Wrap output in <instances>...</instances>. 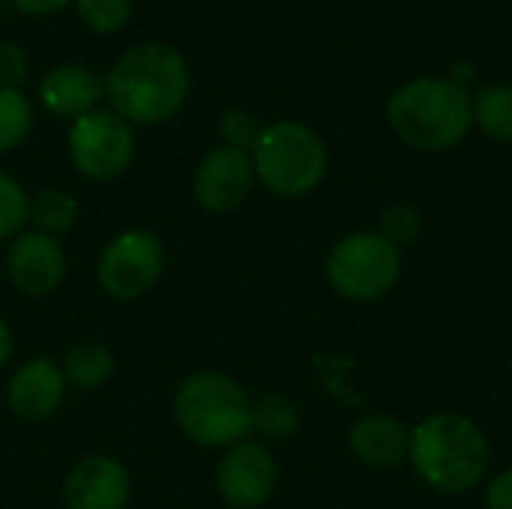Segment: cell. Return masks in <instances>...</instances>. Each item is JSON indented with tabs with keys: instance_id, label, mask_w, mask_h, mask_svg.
I'll use <instances>...</instances> for the list:
<instances>
[{
	"instance_id": "17",
	"label": "cell",
	"mask_w": 512,
	"mask_h": 509,
	"mask_svg": "<svg viewBox=\"0 0 512 509\" xmlns=\"http://www.w3.org/2000/svg\"><path fill=\"white\" fill-rule=\"evenodd\" d=\"M63 381L78 390L102 387L114 375V357L102 345H78L63 357Z\"/></svg>"
},
{
	"instance_id": "26",
	"label": "cell",
	"mask_w": 512,
	"mask_h": 509,
	"mask_svg": "<svg viewBox=\"0 0 512 509\" xmlns=\"http://www.w3.org/2000/svg\"><path fill=\"white\" fill-rule=\"evenodd\" d=\"M486 507L489 509H512V468L498 474L489 489H486Z\"/></svg>"
},
{
	"instance_id": "10",
	"label": "cell",
	"mask_w": 512,
	"mask_h": 509,
	"mask_svg": "<svg viewBox=\"0 0 512 509\" xmlns=\"http://www.w3.org/2000/svg\"><path fill=\"white\" fill-rule=\"evenodd\" d=\"M255 180L252 153L237 147H213L195 171V198L210 213H228L243 204Z\"/></svg>"
},
{
	"instance_id": "8",
	"label": "cell",
	"mask_w": 512,
	"mask_h": 509,
	"mask_svg": "<svg viewBox=\"0 0 512 509\" xmlns=\"http://www.w3.org/2000/svg\"><path fill=\"white\" fill-rule=\"evenodd\" d=\"M165 249L150 231H123L99 258V282L114 300H135L162 276Z\"/></svg>"
},
{
	"instance_id": "13",
	"label": "cell",
	"mask_w": 512,
	"mask_h": 509,
	"mask_svg": "<svg viewBox=\"0 0 512 509\" xmlns=\"http://www.w3.org/2000/svg\"><path fill=\"white\" fill-rule=\"evenodd\" d=\"M63 393H66L63 372L51 360L36 357L12 375L6 399L15 417L36 423V420H48L60 408Z\"/></svg>"
},
{
	"instance_id": "2",
	"label": "cell",
	"mask_w": 512,
	"mask_h": 509,
	"mask_svg": "<svg viewBox=\"0 0 512 509\" xmlns=\"http://www.w3.org/2000/svg\"><path fill=\"white\" fill-rule=\"evenodd\" d=\"M393 132L417 150H450L474 126L471 96L453 78H414L387 99Z\"/></svg>"
},
{
	"instance_id": "11",
	"label": "cell",
	"mask_w": 512,
	"mask_h": 509,
	"mask_svg": "<svg viewBox=\"0 0 512 509\" xmlns=\"http://www.w3.org/2000/svg\"><path fill=\"white\" fill-rule=\"evenodd\" d=\"M6 270L12 285L27 297L51 294L66 276V255L51 234L30 231L18 234L6 255Z\"/></svg>"
},
{
	"instance_id": "9",
	"label": "cell",
	"mask_w": 512,
	"mask_h": 509,
	"mask_svg": "<svg viewBox=\"0 0 512 509\" xmlns=\"http://www.w3.org/2000/svg\"><path fill=\"white\" fill-rule=\"evenodd\" d=\"M216 486L228 507H264L276 489V462L261 444H237L219 462Z\"/></svg>"
},
{
	"instance_id": "19",
	"label": "cell",
	"mask_w": 512,
	"mask_h": 509,
	"mask_svg": "<svg viewBox=\"0 0 512 509\" xmlns=\"http://www.w3.org/2000/svg\"><path fill=\"white\" fill-rule=\"evenodd\" d=\"M75 216H78V204L63 189H42L33 195V201L27 207V219L42 234H60V231L72 228Z\"/></svg>"
},
{
	"instance_id": "18",
	"label": "cell",
	"mask_w": 512,
	"mask_h": 509,
	"mask_svg": "<svg viewBox=\"0 0 512 509\" xmlns=\"http://www.w3.org/2000/svg\"><path fill=\"white\" fill-rule=\"evenodd\" d=\"M300 426V411L291 399L279 396V393H270V396H261L255 405H252V429L261 432L264 438L270 441H285L297 432Z\"/></svg>"
},
{
	"instance_id": "20",
	"label": "cell",
	"mask_w": 512,
	"mask_h": 509,
	"mask_svg": "<svg viewBox=\"0 0 512 509\" xmlns=\"http://www.w3.org/2000/svg\"><path fill=\"white\" fill-rule=\"evenodd\" d=\"M33 126V111L30 102L21 90H6L0 87V153L18 147Z\"/></svg>"
},
{
	"instance_id": "12",
	"label": "cell",
	"mask_w": 512,
	"mask_h": 509,
	"mask_svg": "<svg viewBox=\"0 0 512 509\" xmlns=\"http://www.w3.org/2000/svg\"><path fill=\"white\" fill-rule=\"evenodd\" d=\"M63 501L66 509H123L129 501V474L108 456H90L72 468Z\"/></svg>"
},
{
	"instance_id": "6",
	"label": "cell",
	"mask_w": 512,
	"mask_h": 509,
	"mask_svg": "<svg viewBox=\"0 0 512 509\" xmlns=\"http://www.w3.org/2000/svg\"><path fill=\"white\" fill-rule=\"evenodd\" d=\"M402 276V252L381 231H357L342 237L327 258V279L357 303L381 300Z\"/></svg>"
},
{
	"instance_id": "7",
	"label": "cell",
	"mask_w": 512,
	"mask_h": 509,
	"mask_svg": "<svg viewBox=\"0 0 512 509\" xmlns=\"http://www.w3.org/2000/svg\"><path fill=\"white\" fill-rule=\"evenodd\" d=\"M66 144H69L72 165L87 180H114L132 165L135 156L132 126L114 111H99V108L72 120Z\"/></svg>"
},
{
	"instance_id": "4",
	"label": "cell",
	"mask_w": 512,
	"mask_h": 509,
	"mask_svg": "<svg viewBox=\"0 0 512 509\" xmlns=\"http://www.w3.org/2000/svg\"><path fill=\"white\" fill-rule=\"evenodd\" d=\"M180 429L201 447H237L252 432V402L246 390L219 372L186 378L174 399Z\"/></svg>"
},
{
	"instance_id": "16",
	"label": "cell",
	"mask_w": 512,
	"mask_h": 509,
	"mask_svg": "<svg viewBox=\"0 0 512 509\" xmlns=\"http://www.w3.org/2000/svg\"><path fill=\"white\" fill-rule=\"evenodd\" d=\"M471 111H474V123L501 144L512 141V87L510 84H492L483 87L474 99H471Z\"/></svg>"
},
{
	"instance_id": "27",
	"label": "cell",
	"mask_w": 512,
	"mask_h": 509,
	"mask_svg": "<svg viewBox=\"0 0 512 509\" xmlns=\"http://www.w3.org/2000/svg\"><path fill=\"white\" fill-rule=\"evenodd\" d=\"M69 3L72 0H12V6L27 15H54V12L66 9Z\"/></svg>"
},
{
	"instance_id": "15",
	"label": "cell",
	"mask_w": 512,
	"mask_h": 509,
	"mask_svg": "<svg viewBox=\"0 0 512 509\" xmlns=\"http://www.w3.org/2000/svg\"><path fill=\"white\" fill-rule=\"evenodd\" d=\"M351 453L369 465V468H393L402 459H408L411 450V432L387 414H369L351 426L348 435Z\"/></svg>"
},
{
	"instance_id": "28",
	"label": "cell",
	"mask_w": 512,
	"mask_h": 509,
	"mask_svg": "<svg viewBox=\"0 0 512 509\" xmlns=\"http://www.w3.org/2000/svg\"><path fill=\"white\" fill-rule=\"evenodd\" d=\"M12 357V333L6 327V321L0 318V366Z\"/></svg>"
},
{
	"instance_id": "14",
	"label": "cell",
	"mask_w": 512,
	"mask_h": 509,
	"mask_svg": "<svg viewBox=\"0 0 512 509\" xmlns=\"http://www.w3.org/2000/svg\"><path fill=\"white\" fill-rule=\"evenodd\" d=\"M105 87L99 84V78L75 63H60L54 66L42 84H39V102L57 114V117H69L78 120L84 114H90L96 108V102L102 99Z\"/></svg>"
},
{
	"instance_id": "1",
	"label": "cell",
	"mask_w": 512,
	"mask_h": 509,
	"mask_svg": "<svg viewBox=\"0 0 512 509\" xmlns=\"http://www.w3.org/2000/svg\"><path fill=\"white\" fill-rule=\"evenodd\" d=\"M111 111L126 123H162L174 117L189 96V66L183 54L165 42L129 48L105 78Z\"/></svg>"
},
{
	"instance_id": "3",
	"label": "cell",
	"mask_w": 512,
	"mask_h": 509,
	"mask_svg": "<svg viewBox=\"0 0 512 509\" xmlns=\"http://www.w3.org/2000/svg\"><path fill=\"white\" fill-rule=\"evenodd\" d=\"M408 459L420 480L444 495L474 489L489 471V441L459 414H435L411 432Z\"/></svg>"
},
{
	"instance_id": "24",
	"label": "cell",
	"mask_w": 512,
	"mask_h": 509,
	"mask_svg": "<svg viewBox=\"0 0 512 509\" xmlns=\"http://www.w3.org/2000/svg\"><path fill=\"white\" fill-rule=\"evenodd\" d=\"M381 234H384L390 243H396V246L411 243V240L420 234V213H417L414 207H408V204L390 207V210L384 213V219H381Z\"/></svg>"
},
{
	"instance_id": "21",
	"label": "cell",
	"mask_w": 512,
	"mask_h": 509,
	"mask_svg": "<svg viewBox=\"0 0 512 509\" xmlns=\"http://www.w3.org/2000/svg\"><path fill=\"white\" fill-rule=\"evenodd\" d=\"M75 12L93 33H120L132 18V0H75Z\"/></svg>"
},
{
	"instance_id": "22",
	"label": "cell",
	"mask_w": 512,
	"mask_h": 509,
	"mask_svg": "<svg viewBox=\"0 0 512 509\" xmlns=\"http://www.w3.org/2000/svg\"><path fill=\"white\" fill-rule=\"evenodd\" d=\"M27 207L30 198L24 195L21 183L6 171H0V240L18 237V231L27 222Z\"/></svg>"
},
{
	"instance_id": "25",
	"label": "cell",
	"mask_w": 512,
	"mask_h": 509,
	"mask_svg": "<svg viewBox=\"0 0 512 509\" xmlns=\"http://www.w3.org/2000/svg\"><path fill=\"white\" fill-rule=\"evenodd\" d=\"M27 51L18 42H0V87L18 90L27 78Z\"/></svg>"
},
{
	"instance_id": "5",
	"label": "cell",
	"mask_w": 512,
	"mask_h": 509,
	"mask_svg": "<svg viewBox=\"0 0 512 509\" xmlns=\"http://www.w3.org/2000/svg\"><path fill=\"white\" fill-rule=\"evenodd\" d=\"M252 165L255 177H261L270 192L282 198H303L327 174V144L312 126L279 120L264 126L252 150Z\"/></svg>"
},
{
	"instance_id": "23",
	"label": "cell",
	"mask_w": 512,
	"mask_h": 509,
	"mask_svg": "<svg viewBox=\"0 0 512 509\" xmlns=\"http://www.w3.org/2000/svg\"><path fill=\"white\" fill-rule=\"evenodd\" d=\"M219 132H222V138H225L228 147H237V150L252 153L255 144H258V138H261V132H264V126L258 123L255 114H249V111H243V108H231V111L222 117Z\"/></svg>"
}]
</instances>
